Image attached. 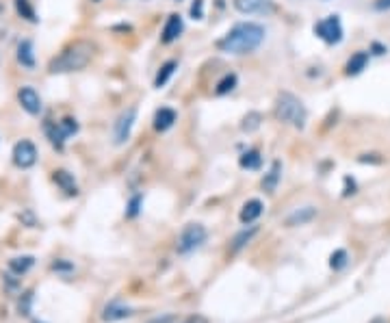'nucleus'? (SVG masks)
<instances>
[{
    "label": "nucleus",
    "instance_id": "1",
    "mask_svg": "<svg viewBox=\"0 0 390 323\" xmlns=\"http://www.w3.org/2000/svg\"><path fill=\"white\" fill-rule=\"evenodd\" d=\"M267 39V28L260 22H237L220 42H217V50L226 53V55H251L260 46L265 44Z\"/></svg>",
    "mask_w": 390,
    "mask_h": 323
},
{
    "label": "nucleus",
    "instance_id": "2",
    "mask_svg": "<svg viewBox=\"0 0 390 323\" xmlns=\"http://www.w3.org/2000/svg\"><path fill=\"white\" fill-rule=\"evenodd\" d=\"M96 55V46L87 39H76V42L67 44L59 55H55L48 61V74H70L80 72L92 63Z\"/></svg>",
    "mask_w": 390,
    "mask_h": 323
},
{
    "label": "nucleus",
    "instance_id": "3",
    "mask_svg": "<svg viewBox=\"0 0 390 323\" xmlns=\"http://www.w3.org/2000/svg\"><path fill=\"white\" fill-rule=\"evenodd\" d=\"M273 115L278 122L282 124H288L297 131H303L306 128V122H308V109L303 104L295 94L291 92H280L278 98H276V104H273Z\"/></svg>",
    "mask_w": 390,
    "mask_h": 323
},
{
    "label": "nucleus",
    "instance_id": "4",
    "mask_svg": "<svg viewBox=\"0 0 390 323\" xmlns=\"http://www.w3.org/2000/svg\"><path fill=\"white\" fill-rule=\"evenodd\" d=\"M315 35L321 39L323 44L327 46H338L345 37V28H342V22H340V16H327L323 20H319L315 26H313Z\"/></svg>",
    "mask_w": 390,
    "mask_h": 323
},
{
    "label": "nucleus",
    "instance_id": "5",
    "mask_svg": "<svg viewBox=\"0 0 390 323\" xmlns=\"http://www.w3.org/2000/svg\"><path fill=\"white\" fill-rule=\"evenodd\" d=\"M137 106H128L126 111H121L115 119V124H113V143L115 146H124L128 143L130 135H133V128L137 124Z\"/></svg>",
    "mask_w": 390,
    "mask_h": 323
},
{
    "label": "nucleus",
    "instance_id": "6",
    "mask_svg": "<svg viewBox=\"0 0 390 323\" xmlns=\"http://www.w3.org/2000/svg\"><path fill=\"white\" fill-rule=\"evenodd\" d=\"M204 241H206V228L202 224H189V226H185V230L178 236L176 250H178V254H189V252L197 250Z\"/></svg>",
    "mask_w": 390,
    "mask_h": 323
},
{
    "label": "nucleus",
    "instance_id": "7",
    "mask_svg": "<svg viewBox=\"0 0 390 323\" xmlns=\"http://www.w3.org/2000/svg\"><path fill=\"white\" fill-rule=\"evenodd\" d=\"M11 160L13 165L20 170H31L37 163V148L31 139H22L13 146L11 150Z\"/></svg>",
    "mask_w": 390,
    "mask_h": 323
},
{
    "label": "nucleus",
    "instance_id": "8",
    "mask_svg": "<svg viewBox=\"0 0 390 323\" xmlns=\"http://www.w3.org/2000/svg\"><path fill=\"white\" fill-rule=\"evenodd\" d=\"M232 7L243 16H273L278 11L273 0H232Z\"/></svg>",
    "mask_w": 390,
    "mask_h": 323
},
{
    "label": "nucleus",
    "instance_id": "9",
    "mask_svg": "<svg viewBox=\"0 0 390 323\" xmlns=\"http://www.w3.org/2000/svg\"><path fill=\"white\" fill-rule=\"evenodd\" d=\"M18 104H20L31 117H39L41 111H43V100H41V96L35 92V87H31V85H24V87L18 89Z\"/></svg>",
    "mask_w": 390,
    "mask_h": 323
},
{
    "label": "nucleus",
    "instance_id": "10",
    "mask_svg": "<svg viewBox=\"0 0 390 323\" xmlns=\"http://www.w3.org/2000/svg\"><path fill=\"white\" fill-rule=\"evenodd\" d=\"M185 33V20L180 13H169L165 24H163V31H161V44L163 46H169L173 44L176 39H180V35Z\"/></svg>",
    "mask_w": 390,
    "mask_h": 323
},
{
    "label": "nucleus",
    "instance_id": "11",
    "mask_svg": "<svg viewBox=\"0 0 390 323\" xmlns=\"http://www.w3.org/2000/svg\"><path fill=\"white\" fill-rule=\"evenodd\" d=\"M152 122H154L156 133H167L173 124L178 122V113H176V109H171V106H161V109H156Z\"/></svg>",
    "mask_w": 390,
    "mask_h": 323
},
{
    "label": "nucleus",
    "instance_id": "12",
    "mask_svg": "<svg viewBox=\"0 0 390 323\" xmlns=\"http://www.w3.org/2000/svg\"><path fill=\"white\" fill-rule=\"evenodd\" d=\"M16 59L18 63L24 67V70H35L37 65V59H35V44L33 39H22L16 48Z\"/></svg>",
    "mask_w": 390,
    "mask_h": 323
},
{
    "label": "nucleus",
    "instance_id": "13",
    "mask_svg": "<svg viewBox=\"0 0 390 323\" xmlns=\"http://www.w3.org/2000/svg\"><path fill=\"white\" fill-rule=\"evenodd\" d=\"M369 61H371V53H367V50L354 53L350 59H347V63H345V76H358V74H362L369 67Z\"/></svg>",
    "mask_w": 390,
    "mask_h": 323
},
{
    "label": "nucleus",
    "instance_id": "14",
    "mask_svg": "<svg viewBox=\"0 0 390 323\" xmlns=\"http://www.w3.org/2000/svg\"><path fill=\"white\" fill-rule=\"evenodd\" d=\"M43 135H46V139L50 141V146H53L55 150L61 152V150L65 148L67 137L63 135L59 122H55V119H46V122H43Z\"/></svg>",
    "mask_w": 390,
    "mask_h": 323
},
{
    "label": "nucleus",
    "instance_id": "15",
    "mask_svg": "<svg viewBox=\"0 0 390 323\" xmlns=\"http://www.w3.org/2000/svg\"><path fill=\"white\" fill-rule=\"evenodd\" d=\"M263 211H265V204L260 199H247L245 204H243V209H241V213H239V219H241V224L243 226H251L260 215H263Z\"/></svg>",
    "mask_w": 390,
    "mask_h": 323
},
{
    "label": "nucleus",
    "instance_id": "16",
    "mask_svg": "<svg viewBox=\"0 0 390 323\" xmlns=\"http://www.w3.org/2000/svg\"><path fill=\"white\" fill-rule=\"evenodd\" d=\"M53 180L57 182V187L61 191H65V195H70V197L78 195V185L74 180V174H70L67 170H55L53 172Z\"/></svg>",
    "mask_w": 390,
    "mask_h": 323
},
{
    "label": "nucleus",
    "instance_id": "17",
    "mask_svg": "<svg viewBox=\"0 0 390 323\" xmlns=\"http://www.w3.org/2000/svg\"><path fill=\"white\" fill-rule=\"evenodd\" d=\"M317 209L315 207H303V209H297V211H293L288 217H286V226L288 228H295V226H306V224H310L315 217H317Z\"/></svg>",
    "mask_w": 390,
    "mask_h": 323
},
{
    "label": "nucleus",
    "instance_id": "18",
    "mask_svg": "<svg viewBox=\"0 0 390 323\" xmlns=\"http://www.w3.org/2000/svg\"><path fill=\"white\" fill-rule=\"evenodd\" d=\"M176 70H178V61H176V59L165 61V63L158 67L156 76H154V87H156V89H163V87L169 83V80H171V76L176 74Z\"/></svg>",
    "mask_w": 390,
    "mask_h": 323
},
{
    "label": "nucleus",
    "instance_id": "19",
    "mask_svg": "<svg viewBox=\"0 0 390 323\" xmlns=\"http://www.w3.org/2000/svg\"><path fill=\"white\" fill-rule=\"evenodd\" d=\"M280 180H282V163L280 160H273L271 163V168H269V172L263 176V189L267 191V193H273L276 189H278V185H280Z\"/></svg>",
    "mask_w": 390,
    "mask_h": 323
},
{
    "label": "nucleus",
    "instance_id": "20",
    "mask_svg": "<svg viewBox=\"0 0 390 323\" xmlns=\"http://www.w3.org/2000/svg\"><path fill=\"white\" fill-rule=\"evenodd\" d=\"M239 165H241L243 170L256 172V170H260V165H263V156H260V152H258L256 148H249L247 152H243V154L239 156Z\"/></svg>",
    "mask_w": 390,
    "mask_h": 323
},
{
    "label": "nucleus",
    "instance_id": "21",
    "mask_svg": "<svg viewBox=\"0 0 390 323\" xmlns=\"http://www.w3.org/2000/svg\"><path fill=\"white\" fill-rule=\"evenodd\" d=\"M13 7H16V13H18L22 20H26L28 24H37V22H39L37 11H35V7H33L31 0H13Z\"/></svg>",
    "mask_w": 390,
    "mask_h": 323
},
{
    "label": "nucleus",
    "instance_id": "22",
    "mask_svg": "<svg viewBox=\"0 0 390 323\" xmlns=\"http://www.w3.org/2000/svg\"><path fill=\"white\" fill-rule=\"evenodd\" d=\"M263 122H265L263 113H260V111H249V113L243 115V119H241V131L247 133V135H249V133H256Z\"/></svg>",
    "mask_w": 390,
    "mask_h": 323
},
{
    "label": "nucleus",
    "instance_id": "23",
    "mask_svg": "<svg viewBox=\"0 0 390 323\" xmlns=\"http://www.w3.org/2000/svg\"><path fill=\"white\" fill-rule=\"evenodd\" d=\"M239 85V76L234 72H228L220 83L215 85V96H228L230 92H234Z\"/></svg>",
    "mask_w": 390,
    "mask_h": 323
},
{
    "label": "nucleus",
    "instance_id": "24",
    "mask_svg": "<svg viewBox=\"0 0 390 323\" xmlns=\"http://www.w3.org/2000/svg\"><path fill=\"white\" fill-rule=\"evenodd\" d=\"M133 314V310H130L128 306H121V304H109L107 308H104V312H102V319L104 321H119V319H126V317H130Z\"/></svg>",
    "mask_w": 390,
    "mask_h": 323
},
{
    "label": "nucleus",
    "instance_id": "25",
    "mask_svg": "<svg viewBox=\"0 0 390 323\" xmlns=\"http://www.w3.org/2000/svg\"><path fill=\"white\" fill-rule=\"evenodd\" d=\"M258 234V228L256 226H249V228H245V230H241L234 239H232V252L237 254L239 250H243L247 243H249V241L254 239Z\"/></svg>",
    "mask_w": 390,
    "mask_h": 323
},
{
    "label": "nucleus",
    "instance_id": "26",
    "mask_svg": "<svg viewBox=\"0 0 390 323\" xmlns=\"http://www.w3.org/2000/svg\"><path fill=\"white\" fill-rule=\"evenodd\" d=\"M33 265H35V258H33V256H16V258L9 261V269H11L16 275H24Z\"/></svg>",
    "mask_w": 390,
    "mask_h": 323
},
{
    "label": "nucleus",
    "instance_id": "27",
    "mask_svg": "<svg viewBox=\"0 0 390 323\" xmlns=\"http://www.w3.org/2000/svg\"><path fill=\"white\" fill-rule=\"evenodd\" d=\"M59 126H61V131H63V135L70 139V137H74L78 131H80V126H78V119L76 117H63V119H59Z\"/></svg>",
    "mask_w": 390,
    "mask_h": 323
},
{
    "label": "nucleus",
    "instance_id": "28",
    "mask_svg": "<svg viewBox=\"0 0 390 323\" xmlns=\"http://www.w3.org/2000/svg\"><path fill=\"white\" fill-rule=\"evenodd\" d=\"M347 261H350L347 252H345V250H336V252L330 256V267H332L334 271H338V269H342V267L347 265Z\"/></svg>",
    "mask_w": 390,
    "mask_h": 323
},
{
    "label": "nucleus",
    "instance_id": "29",
    "mask_svg": "<svg viewBox=\"0 0 390 323\" xmlns=\"http://www.w3.org/2000/svg\"><path fill=\"white\" fill-rule=\"evenodd\" d=\"M141 204H143V195H141V193L133 195V197H130V202H128V211H126V215H128V217H137L139 211H141Z\"/></svg>",
    "mask_w": 390,
    "mask_h": 323
},
{
    "label": "nucleus",
    "instance_id": "30",
    "mask_svg": "<svg viewBox=\"0 0 390 323\" xmlns=\"http://www.w3.org/2000/svg\"><path fill=\"white\" fill-rule=\"evenodd\" d=\"M189 16H191V20H197V22L204 20V0H193Z\"/></svg>",
    "mask_w": 390,
    "mask_h": 323
},
{
    "label": "nucleus",
    "instance_id": "31",
    "mask_svg": "<svg viewBox=\"0 0 390 323\" xmlns=\"http://www.w3.org/2000/svg\"><path fill=\"white\" fill-rule=\"evenodd\" d=\"M358 160H360V163H375V165H379V163H381L379 154H362Z\"/></svg>",
    "mask_w": 390,
    "mask_h": 323
},
{
    "label": "nucleus",
    "instance_id": "32",
    "mask_svg": "<svg viewBox=\"0 0 390 323\" xmlns=\"http://www.w3.org/2000/svg\"><path fill=\"white\" fill-rule=\"evenodd\" d=\"M369 53H373V55L381 57V55H386V53H388V48H386V46H381L379 42H373V44H371V50H369Z\"/></svg>",
    "mask_w": 390,
    "mask_h": 323
},
{
    "label": "nucleus",
    "instance_id": "33",
    "mask_svg": "<svg viewBox=\"0 0 390 323\" xmlns=\"http://www.w3.org/2000/svg\"><path fill=\"white\" fill-rule=\"evenodd\" d=\"M377 11H390V0H375V5H373Z\"/></svg>",
    "mask_w": 390,
    "mask_h": 323
},
{
    "label": "nucleus",
    "instance_id": "34",
    "mask_svg": "<svg viewBox=\"0 0 390 323\" xmlns=\"http://www.w3.org/2000/svg\"><path fill=\"white\" fill-rule=\"evenodd\" d=\"M185 323H208V319H206V317H200V314H197V317L193 314V317H189Z\"/></svg>",
    "mask_w": 390,
    "mask_h": 323
},
{
    "label": "nucleus",
    "instance_id": "35",
    "mask_svg": "<svg viewBox=\"0 0 390 323\" xmlns=\"http://www.w3.org/2000/svg\"><path fill=\"white\" fill-rule=\"evenodd\" d=\"M53 269H72V265H63V263H55Z\"/></svg>",
    "mask_w": 390,
    "mask_h": 323
},
{
    "label": "nucleus",
    "instance_id": "36",
    "mask_svg": "<svg viewBox=\"0 0 390 323\" xmlns=\"http://www.w3.org/2000/svg\"><path fill=\"white\" fill-rule=\"evenodd\" d=\"M94 3H100V0H94Z\"/></svg>",
    "mask_w": 390,
    "mask_h": 323
},
{
    "label": "nucleus",
    "instance_id": "37",
    "mask_svg": "<svg viewBox=\"0 0 390 323\" xmlns=\"http://www.w3.org/2000/svg\"><path fill=\"white\" fill-rule=\"evenodd\" d=\"M176 3H180V0H176Z\"/></svg>",
    "mask_w": 390,
    "mask_h": 323
}]
</instances>
